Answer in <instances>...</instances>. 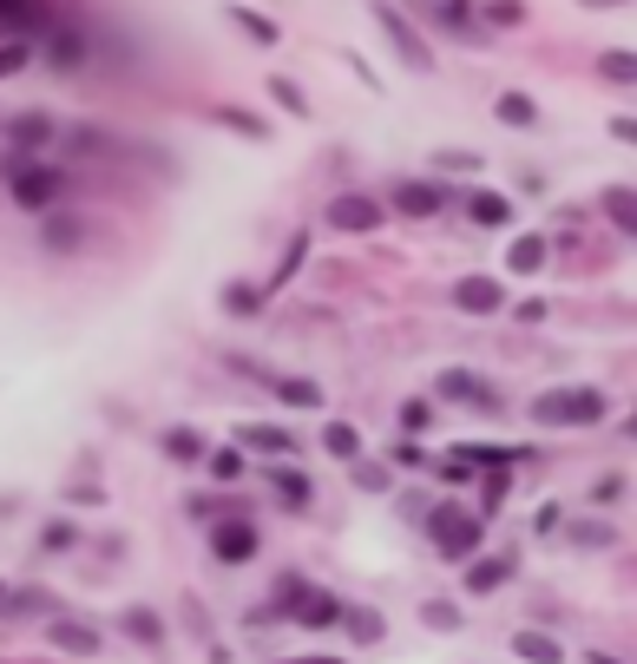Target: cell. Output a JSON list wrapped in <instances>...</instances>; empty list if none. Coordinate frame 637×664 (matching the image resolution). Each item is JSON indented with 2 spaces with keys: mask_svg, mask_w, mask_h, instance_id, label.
Returning a JSON list of instances; mask_svg holds the SVG:
<instances>
[{
  "mask_svg": "<svg viewBox=\"0 0 637 664\" xmlns=\"http://www.w3.org/2000/svg\"><path fill=\"white\" fill-rule=\"evenodd\" d=\"M72 191V171L66 165H46V158H7V198L33 217H46L53 204H66Z\"/></svg>",
  "mask_w": 637,
  "mask_h": 664,
  "instance_id": "6da1fadb",
  "label": "cell"
},
{
  "mask_svg": "<svg viewBox=\"0 0 637 664\" xmlns=\"http://www.w3.org/2000/svg\"><path fill=\"white\" fill-rule=\"evenodd\" d=\"M605 415H612L605 389H553L533 402V428H592Z\"/></svg>",
  "mask_w": 637,
  "mask_h": 664,
  "instance_id": "7a4b0ae2",
  "label": "cell"
},
{
  "mask_svg": "<svg viewBox=\"0 0 637 664\" xmlns=\"http://www.w3.org/2000/svg\"><path fill=\"white\" fill-rule=\"evenodd\" d=\"M487 533V514L480 507H434L428 514V540L441 547V560H467Z\"/></svg>",
  "mask_w": 637,
  "mask_h": 664,
  "instance_id": "3957f363",
  "label": "cell"
},
{
  "mask_svg": "<svg viewBox=\"0 0 637 664\" xmlns=\"http://www.w3.org/2000/svg\"><path fill=\"white\" fill-rule=\"evenodd\" d=\"M322 224L342 230V237H375V230L388 224V204H382L375 191H335L329 211H322Z\"/></svg>",
  "mask_w": 637,
  "mask_h": 664,
  "instance_id": "277c9868",
  "label": "cell"
},
{
  "mask_svg": "<svg viewBox=\"0 0 637 664\" xmlns=\"http://www.w3.org/2000/svg\"><path fill=\"white\" fill-rule=\"evenodd\" d=\"M257 547H263V533H257V520L250 514H217L211 520V560H224V566H250L257 560Z\"/></svg>",
  "mask_w": 637,
  "mask_h": 664,
  "instance_id": "5b68a950",
  "label": "cell"
},
{
  "mask_svg": "<svg viewBox=\"0 0 637 664\" xmlns=\"http://www.w3.org/2000/svg\"><path fill=\"white\" fill-rule=\"evenodd\" d=\"M368 13L382 20V33H388V46H395V53H401V59H408L414 72H434V46L421 40V26H414V20H408V13H401L395 0H368Z\"/></svg>",
  "mask_w": 637,
  "mask_h": 664,
  "instance_id": "8992f818",
  "label": "cell"
},
{
  "mask_svg": "<svg viewBox=\"0 0 637 664\" xmlns=\"http://www.w3.org/2000/svg\"><path fill=\"white\" fill-rule=\"evenodd\" d=\"M53 138H59V119L53 112H13L7 119V158H39Z\"/></svg>",
  "mask_w": 637,
  "mask_h": 664,
  "instance_id": "52a82bcc",
  "label": "cell"
},
{
  "mask_svg": "<svg viewBox=\"0 0 637 664\" xmlns=\"http://www.w3.org/2000/svg\"><path fill=\"white\" fill-rule=\"evenodd\" d=\"M388 191H395L388 204H395L401 217H441V211L454 204V191H447L441 178H401V184H388Z\"/></svg>",
  "mask_w": 637,
  "mask_h": 664,
  "instance_id": "ba28073f",
  "label": "cell"
},
{
  "mask_svg": "<svg viewBox=\"0 0 637 664\" xmlns=\"http://www.w3.org/2000/svg\"><path fill=\"white\" fill-rule=\"evenodd\" d=\"M434 402H460V408H500V395H493V382H480L474 369H441L434 375Z\"/></svg>",
  "mask_w": 637,
  "mask_h": 664,
  "instance_id": "9c48e42d",
  "label": "cell"
},
{
  "mask_svg": "<svg viewBox=\"0 0 637 664\" xmlns=\"http://www.w3.org/2000/svg\"><path fill=\"white\" fill-rule=\"evenodd\" d=\"M46 645H53V652H72V659H99V652H105V639H99L86 619H53V626H46Z\"/></svg>",
  "mask_w": 637,
  "mask_h": 664,
  "instance_id": "30bf717a",
  "label": "cell"
},
{
  "mask_svg": "<svg viewBox=\"0 0 637 664\" xmlns=\"http://www.w3.org/2000/svg\"><path fill=\"white\" fill-rule=\"evenodd\" d=\"M513 573H520V553H487V560H474V566H467V593H474V599H487V593H500Z\"/></svg>",
  "mask_w": 637,
  "mask_h": 664,
  "instance_id": "8fae6325",
  "label": "cell"
},
{
  "mask_svg": "<svg viewBox=\"0 0 637 664\" xmlns=\"http://www.w3.org/2000/svg\"><path fill=\"white\" fill-rule=\"evenodd\" d=\"M224 132H237V138H250V145H263V138H276V125L270 119H257L250 105H237V99H217V112H211Z\"/></svg>",
  "mask_w": 637,
  "mask_h": 664,
  "instance_id": "7c38bea8",
  "label": "cell"
},
{
  "mask_svg": "<svg viewBox=\"0 0 637 664\" xmlns=\"http://www.w3.org/2000/svg\"><path fill=\"white\" fill-rule=\"evenodd\" d=\"M39 244H46L53 257H72V250L86 244V224H79L72 211H59V204H53V211H46V224H39Z\"/></svg>",
  "mask_w": 637,
  "mask_h": 664,
  "instance_id": "4fadbf2b",
  "label": "cell"
},
{
  "mask_svg": "<svg viewBox=\"0 0 637 664\" xmlns=\"http://www.w3.org/2000/svg\"><path fill=\"white\" fill-rule=\"evenodd\" d=\"M454 303H460L467 316H493V310L507 303V290H500V277H460V283H454Z\"/></svg>",
  "mask_w": 637,
  "mask_h": 664,
  "instance_id": "5bb4252c",
  "label": "cell"
},
{
  "mask_svg": "<svg viewBox=\"0 0 637 664\" xmlns=\"http://www.w3.org/2000/svg\"><path fill=\"white\" fill-rule=\"evenodd\" d=\"M263 389H270L283 408H303V415L329 402V395H322V382H309V375H263Z\"/></svg>",
  "mask_w": 637,
  "mask_h": 664,
  "instance_id": "9a60e30c",
  "label": "cell"
},
{
  "mask_svg": "<svg viewBox=\"0 0 637 664\" xmlns=\"http://www.w3.org/2000/svg\"><path fill=\"white\" fill-rule=\"evenodd\" d=\"M118 632L138 639L145 652H164V619H158V606H125V612H118Z\"/></svg>",
  "mask_w": 637,
  "mask_h": 664,
  "instance_id": "2e32d148",
  "label": "cell"
},
{
  "mask_svg": "<svg viewBox=\"0 0 637 664\" xmlns=\"http://www.w3.org/2000/svg\"><path fill=\"white\" fill-rule=\"evenodd\" d=\"M493 119H500V125H513V132H533V125H539V99H533V92H520V86H507V92L493 99Z\"/></svg>",
  "mask_w": 637,
  "mask_h": 664,
  "instance_id": "e0dca14e",
  "label": "cell"
},
{
  "mask_svg": "<svg viewBox=\"0 0 637 664\" xmlns=\"http://www.w3.org/2000/svg\"><path fill=\"white\" fill-rule=\"evenodd\" d=\"M237 448H263V454H303V441L289 435V428H270V421H250V428H237Z\"/></svg>",
  "mask_w": 637,
  "mask_h": 664,
  "instance_id": "ac0fdd59",
  "label": "cell"
},
{
  "mask_svg": "<svg viewBox=\"0 0 637 664\" xmlns=\"http://www.w3.org/2000/svg\"><path fill=\"white\" fill-rule=\"evenodd\" d=\"M342 612H349V606H342L335 593H303L296 626H303V632H329V626H342Z\"/></svg>",
  "mask_w": 637,
  "mask_h": 664,
  "instance_id": "d6986e66",
  "label": "cell"
},
{
  "mask_svg": "<svg viewBox=\"0 0 637 664\" xmlns=\"http://www.w3.org/2000/svg\"><path fill=\"white\" fill-rule=\"evenodd\" d=\"M224 20H230V26H243V40H257V46H276V40H283V26H276L270 13L243 7V0H230V7H224Z\"/></svg>",
  "mask_w": 637,
  "mask_h": 664,
  "instance_id": "ffe728a7",
  "label": "cell"
},
{
  "mask_svg": "<svg viewBox=\"0 0 637 664\" xmlns=\"http://www.w3.org/2000/svg\"><path fill=\"white\" fill-rule=\"evenodd\" d=\"M467 217H474L480 230H507V224H513V204H507L500 191H480V184H474V191H467Z\"/></svg>",
  "mask_w": 637,
  "mask_h": 664,
  "instance_id": "44dd1931",
  "label": "cell"
},
{
  "mask_svg": "<svg viewBox=\"0 0 637 664\" xmlns=\"http://www.w3.org/2000/svg\"><path fill=\"white\" fill-rule=\"evenodd\" d=\"M158 448H164V461H178V468H191V461H204V454H211V448H204V435H197V428H184V421H178V428H164V435H158Z\"/></svg>",
  "mask_w": 637,
  "mask_h": 664,
  "instance_id": "7402d4cb",
  "label": "cell"
},
{
  "mask_svg": "<svg viewBox=\"0 0 637 664\" xmlns=\"http://www.w3.org/2000/svg\"><path fill=\"white\" fill-rule=\"evenodd\" d=\"M0 20H7V33H20V40H39V33H46L39 0H0Z\"/></svg>",
  "mask_w": 637,
  "mask_h": 664,
  "instance_id": "603a6c76",
  "label": "cell"
},
{
  "mask_svg": "<svg viewBox=\"0 0 637 664\" xmlns=\"http://www.w3.org/2000/svg\"><path fill=\"white\" fill-rule=\"evenodd\" d=\"M39 40H46V59H53V66H79V59H86V40H79V26H46Z\"/></svg>",
  "mask_w": 637,
  "mask_h": 664,
  "instance_id": "cb8c5ba5",
  "label": "cell"
},
{
  "mask_svg": "<svg viewBox=\"0 0 637 664\" xmlns=\"http://www.w3.org/2000/svg\"><path fill=\"white\" fill-rule=\"evenodd\" d=\"M322 454L349 468V461L362 454V435H355V421H322Z\"/></svg>",
  "mask_w": 637,
  "mask_h": 664,
  "instance_id": "d4e9b609",
  "label": "cell"
},
{
  "mask_svg": "<svg viewBox=\"0 0 637 664\" xmlns=\"http://www.w3.org/2000/svg\"><path fill=\"white\" fill-rule=\"evenodd\" d=\"M270 494H276V500H283L289 514H303V507H309V481H303L296 468H283V461L270 468Z\"/></svg>",
  "mask_w": 637,
  "mask_h": 664,
  "instance_id": "484cf974",
  "label": "cell"
},
{
  "mask_svg": "<svg viewBox=\"0 0 637 664\" xmlns=\"http://www.w3.org/2000/svg\"><path fill=\"white\" fill-rule=\"evenodd\" d=\"M605 217H612L625 237H637V191L632 184H605Z\"/></svg>",
  "mask_w": 637,
  "mask_h": 664,
  "instance_id": "4316f807",
  "label": "cell"
},
{
  "mask_svg": "<svg viewBox=\"0 0 637 664\" xmlns=\"http://www.w3.org/2000/svg\"><path fill=\"white\" fill-rule=\"evenodd\" d=\"M270 99H276L289 119H309V112H316V105H309V92H303V79H289V72H276V79H270Z\"/></svg>",
  "mask_w": 637,
  "mask_h": 664,
  "instance_id": "83f0119b",
  "label": "cell"
},
{
  "mask_svg": "<svg viewBox=\"0 0 637 664\" xmlns=\"http://www.w3.org/2000/svg\"><path fill=\"white\" fill-rule=\"evenodd\" d=\"M303 263H309V230H296V237H289V250H283V263L270 270V283H263V290L276 296V290H283V283H289L296 270H303Z\"/></svg>",
  "mask_w": 637,
  "mask_h": 664,
  "instance_id": "f1b7e54d",
  "label": "cell"
},
{
  "mask_svg": "<svg viewBox=\"0 0 637 664\" xmlns=\"http://www.w3.org/2000/svg\"><path fill=\"white\" fill-rule=\"evenodd\" d=\"M546 257H553V244H546V237H520V244L507 250V263H513L520 277H533V270H546Z\"/></svg>",
  "mask_w": 637,
  "mask_h": 664,
  "instance_id": "f546056e",
  "label": "cell"
},
{
  "mask_svg": "<svg viewBox=\"0 0 637 664\" xmlns=\"http://www.w3.org/2000/svg\"><path fill=\"white\" fill-rule=\"evenodd\" d=\"M263 296H270L263 283H224V310H230V316H257Z\"/></svg>",
  "mask_w": 637,
  "mask_h": 664,
  "instance_id": "4dcf8cb0",
  "label": "cell"
},
{
  "mask_svg": "<svg viewBox=\"0 0 637 664\" xmlns=\"http://www.w3.org/2000/svg\"><path fill=\"white\" fill-rule=\"evenodd\" d=\"M599 79H612V86H637V53H599Z\"/></svg>",
  "mask_w": 637,
  "mask_h": 664,
  "instance_id": "1f68e13d",
  "label": "cell"
},
{
  "mask_svg": "<svg viewBox=\"0 0 637 664\" xmlns=\"http://www.w3.org/2000/svg\"><path fill=\"white\" fill-rule=\"evenodd\" d=\"M204 468H211V481H224V487H230V481H243V468H250V461H243L237 448H211V454H204Z\"/></svg>",
  "mask_w": 637,
  "mask_h": 664,
  "instance_id": "d6a6232c",
  "label": "cell"
},
{
  "mask_svg": "<svg viewBox=\"0 0 637 664\" xmlns=\"http://www.w3.org/2000/svg\"><path fill=\"white\" fill-rule=\"evenodd\" d=\"M349 468H355V487H362V494H382V487L395 481V461H362V454H355Z\"/></svg>",
  "mask_w": 637,
  "mask_h": 664,
  "instance_id": "836d02e7",
  "label": "cell"
},
{
  "mask_svg": "<svg viewBox=\"0 0 637 664\" xmlns=\"http://www.w3.org/2000/svg\"><path fill=\"white\" fill-rule=\"evenodd\" d=\"M72 540H79V527H72V520H46V527H39V540H33V547H39V560H53V553H66V547H72Z\"/></svg>",
  "mask_w": 637,
  "mask_h": 664,
  "instance_id": "e575fe53",
  "label": "cell"
},
{
  "mask_svg": "<svg viewBox=\"0 0 637 664\" xmlns=\"http://www.w3.org/2000/svg\"><path fill=\"white\" fill-rule=\"evenodd\" d=\"M513 652H520V659H546V664L566 659V645H559V639H546V632H520V639H513Z\"/></svg>",
  "mask_w": 637,
  "mask_h": 664,
  "instance_id": "d590c367",
  "label": "cell"
},
{
  "mask_svg": "<svg viewBox=\"0 0 637 664\" xmlns=\"http://www.w3.org/2000/svg\"><path fill=\"white\" fill-rule=\"evenodd\" d=\"M480 20H487V26H520L526 7H520V0H480Z\"/></svg>",
  "mask_w": 637,
  "mask_h": 664,
  "instance_id": "8d00e7d4",
  "label": "cell"
},
{
  "mask_svg": "<svg viewBox=\"0 0 637 664\" xmlns=\"http://www.w3.org/2000/svg\"><path fill=\"white\" fill-rule=\"evenodd\" d=\"M342 626H349V639H355V645H375V639H382V619H368V612H355V606L342 612Z\"/></svg>",
  "mask_w": 637,
  "mask_h": 664,
  "instance_id": "74e56055",
  "label": "cell"
},
{
  "mask_svg": "<svg viewBox=\"0 0 637 664\" xmlns=\"http://www.w3.org/2000/svg\"><path fill=\"white\" fill-rule=\"evenodd\" d=\"M26 59H33V40H20V33H13V40L0 46V79H13V72L26 66Z\"/></svg>",
  "mask_w": 637,
  "mask_h": 664,
  "instance_id": "f35d334b",
  "label": "cell"
},
{
  "mask_svg": "<svg viewBox=\"0 0 637 664\" xmlns=\"http://www.w3.org/2000/svg\"><path fill=\"white\" fill-rule=\"evenodd\" d=\"M401 428L408 435H428L434 428V402H401Z\"/></svg>",
  "mask_w": 637,
  "mask_h": 664,
  "instance_id": "ab89813d",
  "label": "cell"
},
{
  "mask_svg": "<svg viewBox=\"0 0 637 664\" xmlns=\"http://www.w3.org/2000/svg\"><path fill=\"white\" fill-rule=\"evenodd\" d=\"M421 619H428L434 632H460V612H454L447 599H428V606H421Z\"/></svg>",
  "mask_w": 637,
  "mask_h": 664,
  "instance_id": "60d3db41",
  "label": "cell"
},
{
  "mask_svg": "<svg viewBox=\"0 0 637 664\" xmlns=\"http://www.w3.org/2000/svg\"><path fill=\"white\" fill-rule=\"evenodd\" d=\"M480 151H434V171H480Z\"/></svg>",
  "mask_w": 637,
  "mask_h": 664,
  "instance_id": "b9f144b4",
  "label": "cell"
},
{
  "mask_svg": "<svg viewBox=\"0 0 637 664\" xmlns=\"http://www.w3.org/2000/svg\"><path fill=\"white\" fill-rule=\"evenodd\" d=\"M572 540H579V547H612L618 533H612L605 520H579V527H572Z\"/></svg>",
  "mask_w": 637,
  "mask_h": 664,
  "instance_id": "7bdbcfd3",
  "label": "cell"
},
{
  "mask_svg": "<svg viewBox=\"0 0 637 664\" xmlns=\"http://www.w3.org/2000/svg\"><path fill=\"white\" fill-rule=\"evenodd\" d=\"M388 461H395L401 474H421V468H428V454H421V441H401V448H395Z\"/></svg>",
  "mask_w": 637,
  "mask_h": 664,
  "instance_id": "ee69618b",
  "label": "cell"
},
{
  "mask_svg": "<svg viewBox=\"0 0 637 664\" xmlns=\"http://www.w3.org/2000/svg\"><path fill=\"white\" fill-rule=\"evenodd\" d=\"M612 138L618 145H637V119H612Z\"/></svg>",
  "mask_w": 637,
  "mask_h": 664,
  "instance_id": "f6af8a7d",
  "label": "cell"
},
{
  "mask_svg": "<svg viewBox=\"0 0 637 664\" xmlns=\"http://www.w3.org/2000/svg\"><path fill=\"white\" fill-rule=\"evenodd\" d=\"M7 612H13V586L0 579V619H7Z\"/></svg>",
  "mask_w": 637,
  "mask_h": 664,
  "instance_id": "bcb514c9",
  "label": "cell"
},
{
  "mask_svg": "<svg viewBox=\"0 0 637 664\" xmlns=\"http://www.w3.org/2000/svg\"><path fill=\"white\" fill-rule=\"evenodd\" d=\"M625 435H632V441H637V408H632V415H625Z\"/></svg>",
  "mask_w": 637,
  "mask_h": 664,
  "instance_id": "7dc6e473",
  "label": "cell"
},
{
  "mask_svg": "<svg viewBox=\"0 0 637 664\" xmlns=\"http://www.w3.org/2000/svg\"><path fill=\"white\" fill-rule=\"evenodd\" d=\"M579 7H625V0H579Z\"/></svg>",
  "mask_w": 637,
  "mask_h": 664,
  "instance_id": "c3c4849f",
  "label": "cell"
}]
</instances>
